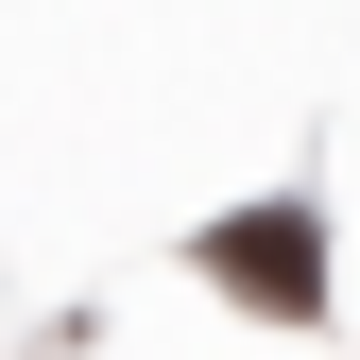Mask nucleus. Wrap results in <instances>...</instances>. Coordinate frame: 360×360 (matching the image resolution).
<instances>
[{"label":"nucleus","instance_id":"f257e3e1","mask_svg":"<svg viewBox=\"0 0 360 360\" xmlns=\"http://www.w3.org/2000/svg\"><path fill=\"white\" fill-rule=\"evenodd\" d=\"M206 275L240 309H275V326H309L326 309V223L309 206H240V223H206Z\"/></svg>","mask_w":360,"mask_h":360}]
</instances>
